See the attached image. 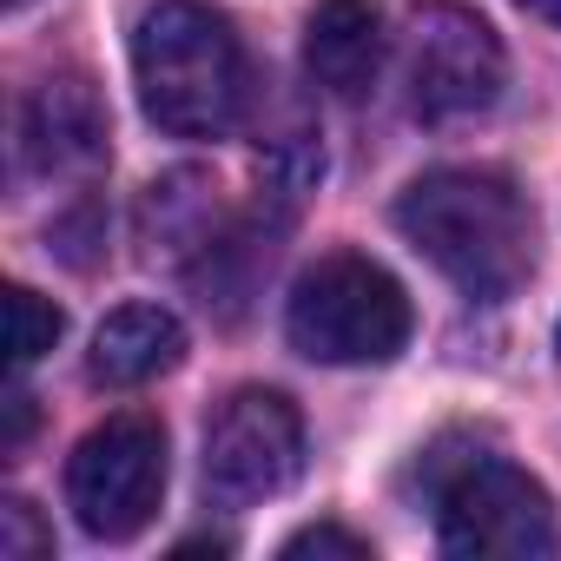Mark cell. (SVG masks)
Segmentation results:
<instances>
[{"mask_svg":"<svg viewBox=\"0 0 561 561\" xmlns=\"http://www.w3.org/2000/svg\"><path fill=\"white\" fill-rule=\"evenodd\" d=\"M305 554H344V561H364L370 554V541L364 535H351V528H298L291 541H285V561H305Z\"/></svg>","mask_w":561,"mask_h":561,"instance_id":"cell-14","label":"cell"},{"mask_svg":"<svg viewBox=\"0 0 561 561\" xmlns=\"http://www.w3.org/2000/svg\"><path fill=\"white\" fill-rule=\"evenodd\" d=\"M305 476V416L285 390H231L205 430V495L251 508Z\"/></svg>","mask_w":561,"mask_h":561,"instance_id":"cell-6","label":"cell"},{"mask_svg":"<svg viewBox=\"0 0 561 561\" xmlns=\"http://www.w3.org/2000/svg\"><path fill=\"white\" fill-rule=\"evenodd\" d=\"M436 535L462 561H489V554L528 561V554H554L561 541L548 489L508 456H462L436 469Z\"/></svg>","mask_w":561,"mask_h":561,"instance_id":"cell-4","label":"cell"},{"mask_svg":"<svg viewBox=\"0 0 561 561\" xmlns=\"http://www.w3.org/2000/svg\"><path fill=\"white\" fill-rule=\"evenodd\" d=\"M502 41L482 14L469 8H416L410 14V113L443 126V119H469L489 113L502 100Z\"/></svg>","mask_w":561,"mask_h":561,"instance_id":"cell-7","label":"cell"},{"mask_svg":"<svg viewBox=\"0 0 561 561\" xmlns=\"http://www.w3.org/2000/svg\"><path fill=\"white\" fill-rule=\"evenodd\" d=\"M410 291L364 251L318 257L285 305V337L311 364H390L410 344Z\"/></svg>","mask_w":561,"mask_h":561,"instance_id":"cell-3","label":"cell"},{"mask_svg":"<svg viewBox=\"0 0 561 561\" xmlns=\"http://www.w3.org/2000/svg\"><path fill=\"white\" fill-rule=\"evenodd\" d=\"M133 87L159 133L218 139L244 113L251 67L225 14L198 0H159L133 34Z\"/></svg>","mask_w":561,"mask_h":561,"instance_id":"cell-2","label":"cell"},{"mask_svg":"<svg viewBox=\"0 0 561 561\" xmlns=\"http://www.w3.org/2000/svg\"><path fill=\"white\" fill-rule=\"evenodd\" d=\"M139 231H146V257L159 264H218L231 244H238V231L225 225V211H218V185L205 179V172H165L152 192H146V205H139Z\"/></svg>","mask_w":561,"mask_h":561,"instance_id":"cell-9","label":"cell"},{"mask_svg":"<svg viewBox=\"0 0 561 561\" xmlns=\"http://www.w3.org/2000/svg\"><path fill=\"white\" fill-rule=\"evenodd\" d=\"M165 495V430L159 416H106L67 456V508L93 541H133Z\"/></svg>","mask_w":561,"mask_h":561,"instance_id":"cell-5","label":"cell"},{"mask_svg":"<svg viewBox=\"0 0 561 561\" xmlns=\"http://www.w3.org/2000/svg\"><path fill=\"white\" fill-rule=\"evenodd\" d=\"M179 357H185V324L172 311H159V305H119L93 331L87 377L106 383V390H139V383L165 377Z\"/></svg>","mask_w":561,"mask_h":561,"instance_id":"cell-11","label":"cell"},{"mask_svg":"<svg viewBox=\"0 0 561 561\" xmlns=\"http://www.w3.org/2000/svg\"><path fill=\"white\" fill-rule=\"evenodd\" d=\"M554 351H561V324H554Z\"/></svg>","mask_w":561,"mask_h":561,"instance_id":"cell-18","label":"cell"},{"mask_svg":"<svg viewBox=\"0 0 561 561\" xmlns=\"http://www.w3.org/2000/svg\"><path fill=\"white\" fill-rule=\"evenodd\" d=\"M522 8H528V14H541V21H554V27H561V0H522Z\"/></svg>","mask_w":561,"mask_h":561,"instance_id":"cell-16","label":"cell"},{"mask_svg":"<svg viewBox=\"0 0 561 561\" xmlns=\"http://www.w3.org/2000/svg\"><path fill=\"white\" fill-rule=\"evenodd\" d=\"M41 554H54V528H41L34 502L8 495L0 502V561H41Z\"/></svg>","mask_w":561,"mask_h":561,"instance_id":"cell-13","label":"cell"},{"mask_svg":"<svg viewBox=\"0 0 561 561\" xmlns=\"http://www.w3.org/2000/svg\"><path fill=\"white\" fill-rule=\"evenodd\" d=\"M397 231L449 277L462 298H508L535 271V218L502 172L443 165L397 198Z\"/></svg>","mask_w":561,"mask_h":561,"instance_id":"cell-1","label":"cell"},{"mask_svg":"<svg viewBox=\"0 0 561 561\" xmlns=\"http://www.w3.org/2000/svg\"><path fill=\"white\" fill-rule=\"evenodd\" d=\"M21 152L47 179H87L106 165V106L87 73H54L21 113Z\"/></svg>","mask_w":561,"mask_h":561,"instance_id":"cell-8","label":"cell"},{"mask_svg":"<svg viewBox=\"0 0 561 561\" xmlns=\"http://www.w3.org/2000/svg\"><path fill=\"white\" fill-rule=\"evenodd\" d=\"M60 331H67L60 305H47V298L27 291V285H8V357H14V370L41 364V357L60 344Z\"/></svg>","mask_w":561,"mask_h":561,"instance_id":"cell-12","label":"cell"},{"mask_svg":"<svg viewBox=\"0 0 561 561\" xmlns=\"http://www.w3.org/2000/svg\"><path fill=\"white\" fill-rule=\"evenodd\" d=\"M383 60V14L377 0H318L305 21V67L331 100H364Z\"/></svg>","mask_w":561,"mask_h":561,"instance_id":"cell-10","label":"cell"},{"mask_svg":"<svg viewBox=\"0 0 561 561\" xmlns=\"http://www.w3.org/2000/svg\"><path fill=\"white\" fill-rule=\"evenodd\" d=\"M27 430H34V397H27V390H8V436H0V449L14 456V449L27 443Z\"/></svg>","mask_w":561,"mask_h":561,"instance_id":"cell-15","label":"cell"},{"mask_svg":"<svg viewBox=\"0 0 561 561\" xmlns=\"http://www.w3.org/2000/svg\"><path fill=\"white\" fill-rule=\"evenodd\" d=\"M8 8H14V14H21V8H27V0H8Z\"/></svg>","mask_w":561,"mask_h":561,"instance_id":"cell-17","label":"cell"}]
</instances>
